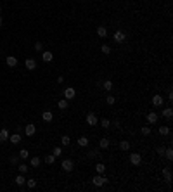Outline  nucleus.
I'll list each match as a JSON object with an SVG mask.
<instances>
[{"label":"nucleus","instance_id":"1","mask_svg":"<svg viewBox=\"0 0 173 192\" xmlns=\"http://www.w3.org/2000/svg\"><path fill=\"white\" fill-rule=\"evenodd\" d=\"M92 184H94L95 187H102L104 184H107V178L104 177V173H97V175H94Z\"/></svg>","mask_w":173,"mask_h":192},{"label":"nucleus","instance_id":"2","mask_svg":"<svg viewBox=\"0 0 173 192\" xmlns=\"http://www.w3.org/2000/svg\"><path fill=\"white\" fill-rule=\"evenodd\" d=\"M146 120H147V123H149V125H154V123H158L159 114H158L156 111H149V113L146 114Z\"/></svg>","mask_w":173,"mask_h":192},{"label":"nucleus","instance_id":"3","mask_svg":"<svg viewBox=\"0 0 173 192\" xmlns=\"http://www.w3.org/2000/svg\"><path fill=\"white\" fill-rule=\"evenodd\" d=\"M85 120H87V125H88V126H95V125H99V118L95 116V113H88Z\"/></svg>","mask_w":173,"mask_h":192},{"label":"nucleus","instance_id":"4","mask_svg":"<svg viewBox=\"0 0 173 192\" xmlns=\"http://www.w3.org/2000/svg\"><path fill=\"white\" fill-rule=\"evenodd\" d=\"M151 102H152V106H154V107H161V106H163V102H165V97H163V95H159V94H156V95H152Z\"/></svg>","mask_w":173,"mask_h":192},{"label":"nucleus","instance_id":"5","mask_svg":"<svg viewBox=\"0 0 173 192\" xmlns=\"http://www.w3.org/2000/svg\"><path fill=\"white\" fill-rule=\"evenodd\" d=\"M130 163H132L133 166H140V163H142V156H140L139 152H132V154H130Z\"/></svg>","mask_w":173,"mask_h":192},{"label":"nucleus","instance_id":"6","mask_svg":"<svg viewBox=\"0 0 173 192\" xmlns=\"http://www.w3.org/2000/svg\"><path fill=\"white\" fill-rule=\"evenodd\" d=\"M61 168H62L66 173H69V172H73V168H75V163H73L71 159H64V161L61 163Z\"/></svg>","mask_w":173,"mask_h":192},{"label":"nucleus","instance_id":"7","mask_svg":"<svg viewBox=\"0 0 173 192\" xmlns=\"http://www.w3.org/2000/svg\"><path fill=\"white\" fill-rule=\"evenodd\" d=\"M113 38H114V42H116V43H123V42L127 40V35H125L121 29H118V31H114Z\"/></svg>","mask_w":173,"mask_h":192},{"label":"nucleus","instance_id":"8","mask_svg":"<svg viewBox=\"0 0 173 192\" xmlns=\"http://www.w3.org/2000/svg\"><path fill=\"white\" fill-rule=\"evenodd\" d=\"M75 97H76V90H75L73 87H66V90H64V99L71 100V99H75Z\"/></svg>","mask_w":173,"mask_h":192},{"label":"nucleus","instance_id":"9","mask_svg":"<svg viewBox=\"0 0 173 192\" xmlns=\"http://www.w3.org/2000/svg\"><path fill=\"white\" fill-rule=\"evenodd\" d=\"M35 132H36V126H35L33 123H28V125L24 126V135H28V137H33V135H35Z\"/></svg>","mask_w":173,"mask_h":192},{"label":"nucleus","instance_id":"10","mask_svg":"<svg viewBox=\"0 0 173 192\" xmlns=\"http://www.w3.org/2000/svg\"><path fill=\"white\" fill-rule=\"evenodd\" d=\"M5 64H7L9 68H16V66H17V57H16V55H7V57H5Z\"/></svg>","mask_w":173,"mask_h":192},{"label":"nucleus","instance_id":"11","mask_svg":"<svg viewBox=\"0 0 173 192\" xmlns=\"http://www.w3.org/2000/svg\"><path fill=\"white\" fill-rule=\"evenodd\" d=\"M24 66H26V69L33 71V69H36V61H35L33 57H28V59L24 61Z\"/></svg>","mask_w":173,"mask_h":192},{"label":"nucleus","instance_id":"12","mask_svg":"<svg viewBox=\"0 0 173 192\" xmlns=\"http://www.w3.org/2000/svg\"><path fill=\"white\" fill-rule=\"evenodd\" d=\"M42 120H43L45 123H50V121L54 120V114H52V111H43V113H42Z\"/></svg>","mask_w":173,"mask_h":192},{"label":"nucleus","instance_id":"13","mask_svg":"<svg viewBox=\"0 0 173 192\" xmlns=\"http://www.w3.org/2000/svg\"><path fill=\"white\" fill-rule=\"evenodd\" d=\"M163 178H165V182L166 184H170L172 182V170L166 166V168H163Z\"/></svg>","mask_w":173,"mask_h":192},{"label":"nucleus","instance_id":"14","mask_svg":"<svg viewBox=\"0 0 173 192\" xmlns=\"http://www.w3.org/2000/svg\"><path fill=\"white\" fill-rule=\"evenodd\" d=\"M57 107H59L61 111H66V109L69 107V100H68V99H61V100L57 102Z\"/></svg>","mask_w":173,"mask_h":192},{"label":"nucleus","instance_id":"15","mask_svg":"<svg viewBox=\"0 0 173 192\" xmlns=\"http://www.w3.org/2000/svg\"><path fill=\"white\" fill-rule=\"evenodd\" d=\"M101 156V151L99 149H90L88 152H87V158L88 159H95V158H99Z\"/></svg>","mask_w":173,"mask_h":192},{"label":"nucleus","instance_id":"16","mask_svg":"<svg viewBox=\"0 0 173 192\" xmlns=\"http://www.w3.org/2000/svg\"><path fill=\"white\" fill-rule=\"evenodd\" d=\"M97 35H99L101 38H106V36H107V28H106V26H97Z\"/></svg>","mask_w":173,"mask_h":192},{"label":"nucleus","instance_id":"17","mask_svg":"<svg viewBox=\"0 0 173 192\" xmlns=\"http://www.w3.org/2000/svg\"><path fill=\"white\" fill-rule=\"evenodd\" d=\"M109 144H111V142H109V139H107V137H104V139H101V140H99V149H107V147H109Z\"/></svg>","mask_w":173,"mask_h":192},{"label":"nucleus","instance_id":"18","mask_svg":"<svg viewBox=\"0 0 173 192\" xmlns=\"http://www.w3.org/2000/svg\"><path fill=\"white\" fill-rule=\"evenodd\" d=\"M163 118H166V120H172L173 118V109L172 107H166V109H163Z\"/></svg>","mask_w":173,"mask_h":192},{"label":"nucleus","instance_id":"19","mask_svg":"<svg viewBox=\"0 0 173 192\" xmlns=\"http://www.w3.org/2000/svg\"><path fill=\"white\" fill-rule=\"evenodd\" d=\"M42 59H43L45 62H50V61L54 59V55H52V52H49V50H45V52H42Z\"/></svg>","mask_w":173,"mask_h":192},{"label":"nucleus","instance_id":"20","mask_svg":"<svg viewBox=\"0 0 173 192\" xmlns=\"http://www.w3.org/2000/svg\"><path fill=\"white\" fill-rule=\"evenodd\" d=\"M158 132H159V135H163V137H166V135H170V126H166V125H161Z\"/></svg>","mask_w":173,"mask_h":192},{"label":"nucleus","instance_id":"21","mask_svg":"<svg viewBox=\"0 0 173 192\" xmlns=\"http://www.w3.org/2000/svg\"><path fill=\"white\" fill-rule=\"evenodd\" d=\"M9 140H10L12 144H19V142H21V135H19V133H12V135H9Z\"/></svg>","mask_w":173,"mask_h":192},{"label":"nucleus","instance_id":"22","mask_svg":"<svg viewBox=\"0 0 173 192\" xmlns=\"http://www.w3.org/2000/svg\"><path fill=\"white\" fill-rule=\"evenodd\" d=\"M40 163H42V159H40L38 156H33V158L29 159V165H31V166H35V168H38V166H40Z\"/></svg>","mask_w":173,"mask_h":192},{"label":"nucleus","instance_id":"23","mask_svg":"<svg viewBox=\"0 0 173 192\" xmlns=\"http://www.w3.org/2000/svg\"><path fill=\"white\" fill-rule=\"evenodd\" d=\"M14 182H16L19 187H23V185H24V182H26V180H24V175H23V173H19V175L14 178Z\"/></svg>","mask_w":173,"mask_h":192},{"label":"nucleus","instance_id":"24","mask_svg":"<svg viewBox=\"0 0 173 192\" xmlns=\"http://www.w3.org/2000/svg\"><path fill=\"white\" fill-rule=\"evenodd\" d=\"M78 147H88V139L87 137H80L78 139Z\"/></svg>","mask_w":173,"mask_h":192},{"label":"nucleus","instance_id":"25","mask_svg":"<svg viewBox=\"0 0 173 192\" xmlns=\"http://www.w3.org/2000/svg\"><path fill=\"white\" fill-rule=\"evenodd\" d=\"M5 140H9V132L5 128H2L0 130V142H5Z\"/></svg>","mask_w":173,"mask_h":192},{"label":"nucleus","instance_id":"26","mask_svg":"<svg viewBox=\"0 0 173 192\" xmlns=\"http://www.w3.org/2000/svg\"><path fill=\"white\" fill-rule=\"evenodd\" d=\"M61 144H62L64 147H68V146L71 144V137H68V135H62V137H61Z\"/></svg>","mask_w":173,"mask_h":192},{"label":"nucleus","instance_id":"27","mask_svg":"<svg viewBox=\"0 0 173 192\" xmlns=\"http://www.w3.org/2000/svg\"><path fill=\"white\" fill-rule=\"evenodd\" d=\"M120 149L121 151H130V142L128 140H121L120 142Z\"/></svg>","mask_w":173,"mask_h":192},{"label":"nucleus","instance_id":"28","mask_svg":"<svg viewBox=\"0 0 173 192\" xmlns=\"http://www.w3.org/2000/svg\"><path fill=\"white\" fill-rule=\"evenodd\" d=\"M17 170H19V173H23V175H26V173H28V170H29V166L23 163V165H17Z\"/></svg>","mask_w":173,"mask_h":192},{"label":"nucleus","instance_id":"29","mask_svg":"<svg viewBox=\"0 0 173 192\" xmlns=\"http://www.w3.org/2000/svg\"><path fill=\"white\" fill-rule=\"evenodd\" d=\"M17 156H19L21 159H28V158H29V151H26V149H21Z\"/></svg>","mask_w":173,"mask_h":192},{"label":"nucleus","instance_id":"30","mask_svg":"<svg viewBox=\"0 0 173 192\" xmlns=\"http://www.w3.org/2000/svg\"><path fill=\"white\" fill-rule=\"evenodd\" d=\"M45 163H47V165H54V163H55V156H54V154H47V156H45Z\"/></svg>","mask_w":173,"mask_h":192},{"label":"nucleus","instance_id":"31","mask_svg":"<svg viewBox=\"0 0 173 192\" xmlns=\"http://www.w3.org/2000/svg\"><path fill=\"white\" fill-rule=\"evenodd\" d=\"M95 172H97V173H106V165L97 163V165H95Z\"/></svg>","mask_w":173,"mask_h":192},{"label":"nucleus","instance_id":"32","mask_svg":"<svg viewBox=\"0 0 173 192\" xmlns=\"http://www.w3.org/2000/svg\"><path fill=\"white\" fill-rule=\"evenodd\" d=\"M26 185H28V189H35V187H36V180H35V178H28V180H26Z\"/></svg>","mask_w":173,"mask_h":192},{"label":"nucleus","instance_id":"33","mask_svg":"<svg viewBox=\"0 0 173 192\" xmlns=\"http://www.w3.org/2000/svg\"><path fill=\"white\" fill-rule=\"evenodd\" d=\"M102 87H104V88L109 92V90L113 88V81H111V80H106V81H102Z\"/></svg>","mask_w":173,"mask_h":192},{"label":"nucleus","instance_id":"34","mask_svg":"<svg viewBox=\"0 0 173 192\" xmlns=\"http://www.w3.org/2000/svg\"><path fill=\"white\" fill-rule=\"evenodd\" d=\"M99 123H101V126H102V128H109V126H111V121H109L107 118H104V120H101Z\"/></svg>","mask_w":173,"mask_h":192},{"label":"nucleus","instance_id":"35","mask_svg":"<svg viewBox=\"0 0 173 192\" xmlns=\"http://www.w3.org/2000/svg\"><path fill=\"white\" fill-rule=\"evenodd\" d=\"M165 156H166V159H173V149L172 147H168V149H165Z\"/></svg>","mask_w":173,"mask_h":192},{"label":"nucleus","instance_id":"36","mask_svg":"<svg viewBox=\"0 0 173 192\" xmlns=\"http://www.w3.org/2000/svg\"><path fill=\"white\" fill-rule=\"evenodd\" d=\"M52 154H54L55 158H59V156H62V149H61V147H54V149H52Z\"/></svg>","mask_w":173,"mask_h":192},{"label":"nucleus","instance_id":"37","mask_svg":"<svg viewBox=\"0 0 173 192\" xmlns=\"http://www.w3.org/2000/svg\"><path fill=\"white\" fill-rule=\"evenodd\" d=\"M9 163H10L12 166H17V163H19V156H10V159H9Z\"/></svg>","mask_w":173,"mask_h":192},{"label":"nucleus","instance_id":"38","mask_svg":"<svg viewBox=\"0 0 173 192\" xmlns=\"http://www.w3.org/2000/svg\"><path fill=\"white\" fill-rule=\"evenodd\" d=\"M140 132H142V135H151V132H152V130H151V125H149V126H142Z\"/></svg>","mask_w":173,"mask_h":192},{"label":"nucleus","instance_id":"39","mask_svg":"<svg viewBox=\"0 0 173 192\" xmlns=\"http://www.w3.org/2000/svg\"><path fill=\"white\" fill-rule=\"evenodd\" d=\"M35 50H36V52H42V50H43V43H42V42H35Z\"/></svg>","mask_w":173,"mask_h":192},{"label":"nucleus","instance_id":"40","mask_svg":"<svg viewBox=\"0 0 173 192\" xmlns=\"http://www.w3.org/2000/svg\"><path fill=\"white\" fill-rule=\"evenodd\" d=\"M101 50H102V54H107V55L111 54V47H109V45H102Z\"/></svg>","mask_w":173,"mask_h":192},{"label":"nucleus","instance_id":"41","mask_svg":"<svg viewBox=\"0 0 173 192\" xmlns=\"http://www.w3.org/2000/svg\"><path fill=\"white\" fill-rule=\"evenodd\" d=\"M106 100H107V104H109V106H113V104L116 102V99H114L113 95H107V97H106Z\"/></svg>","mask_w":173,"mask_h":192},{"label":"nucleus","instance_id":"42","mask_svg":"<svg viewBox=\"0 0 173 192\" xmlns=\"http://www.w3.org/2000/svg\"><path fill=\"white\" fill-rule=\"evenodd\" d=\"M156 152H158V156H165V147H158Z\"/></svg>","mask_w":173,"mask_h":192},{"label":"nucleus","instance_id":"43","mask_svg":"<svg viewBox=\"0 0 173 192\" xmlns=\"http://www.w3.org/2000/svg\"><path fill=\"white\" fill-rule=\"evenodd\" d=\"M111 125H114V126H116V128H121V123H120V121H113V123H111Z\"/></svg>","mask_w":173,"mask_h":192},{"label":"nucleus","instance_id":"44","mask_svg":"<svg viewBox=\"0 0 173 192\" xmlns=\"http://www.w3.org/2000/svg\"><path fill=\"white\" fill-rule=\"evenodd\" d=\"M168 100H170V102L173 100V92H172V90H170V94H168Z\"/></svg>","mask_w":173,"mask_h":192},{"label":"nucleus","instance_id":"45","mask_svg":"<svg viewBox=\"0 0 173 192\" xmlns=\"http://www.w3.org/2000/svg\"><path fill=\"white\" fill-rule=\"evenodd\" d=\"M3 26V21H2V16H0V28Z\"/></svg>","mask_w":173,"mask_h":192},{"label":"nucleus","instance_id":"46","mask_svg":"<svg viewBox=\"0 0 173 192\" xmlns=\"http://www.w3.org/2000/svg\"><path fill=\"white\" fill-rule=\"evenodd\" d=\"M0 12H2V5H0Z\"/></svg>","mask_w":173,"mask_h":192}]
</instances>
